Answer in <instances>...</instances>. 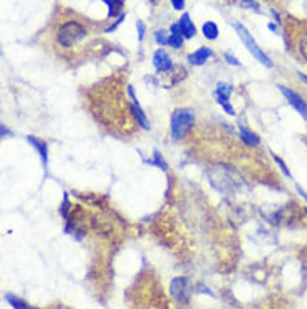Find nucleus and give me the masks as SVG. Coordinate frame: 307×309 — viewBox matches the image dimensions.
Returning a JSON list of instances; mask_svg holds the SVG:
<instances>
[{
  "label": "nucleus",
  "mask_w": 307,
  "mask_h": 309,
  "mask_svg": "<svg viewBox=\"0 0 307 309\" xmlns=\"http://www.w3.org/2000/svg\"><path fill=\"white\" fill-rule=\"evenodd\" d=\"M54 37H56L57 46L67 51V49H73L78 46L79 42L84 41L87 37V29L82 22L67 19V20H64L62 24H59Z\"/></svg>",
  "instance_id": "f257e3e1"
},
{
  "label": "nucleus",
  "mask_w": 307,
  "mask_h": 309,
  "mask_svg": "<svg viewBox=\"0 0 307 309\" xmlns=\"http://www.w3.org/2000/svg\"><path fill=\"white\" fill-rule=\"evenodd\" d=\"M195 123V113L188 108H178L172 114V138L175 141H180L188 133L190 128Z\"/></svg>",
  "instance_id": "f03ea898"
},
{
  "label": "nucleus",
  "mask_w": 307,
  "mask_h": 309,
  "mask_svg": "<svg viewBox=\"0 0 307 309\" xmlns=\"http://www.w3.org/2000/svg\"><path fill=\"white\" fill-rule=\"evenodd\" d=\"M233 29L237 30V36L240 37V41L245 44V47L249 49V52L254 56L260 64H264L265 68H272V60L268 59L267 54L262 51V49L257 46V42L254 41V37L250 36V32L247 30V27H244L240 22H233Z\"/></svg>",
  "instance_id": "7ed1b4c3"
},
{
  "label": "nucleus",
  "mask_w": 307,
  "mask_h": 309,
  "mask_svg": "<svg viewBox=\"0 0 307 309\" xmlns=\"http://www.w3.org/2000/svg\"><path fill=\"white\" fill-rule=\"evenodd\" d=\"M169 292H172V296L177 301L182 302V304H188L193 289H191L190 281L186 277H177L172 281V284H169Z\"/></svg>",
  "instance_id": "20e7f679"
},
{
  "label": "nucleus",
  "mask_w": 307,
  "mask_h": 309,
  "mask_svg": "<svg viewBox=\"0 0 307 309\" xmlns=\"http://www.w3.org/2000/svg\"><path fill=\"white\" fill-rule=\"evenodd\" d=\"M277 87L281 89V92L284 95V98H286L287 101H289L290 106H292L295 111H297V113L307 121V103L304 101V98L300 96V95H297L295 91H292L290 87L284 86V84H279Z\"/></svg>",
  "instance_id": "39448f33"
},
{
  "label": "nucleus",
  "mask_w": 307,
  "mask_h": 309,
  "mask_svg": "<svg viewBox=\"0 0 307 309\" xmlns=\"http://www.w3.org/2000/svg\"><path fill=\"white\" fill-rule=\"evenodd\" d=\"M233 87L228 84V82H218L217 89H215V96H217V103L225 109V113L230 116H235V109L230 104V96H232Z\"/></svg>",
  "instance_id": "423d86ee"
},
{
  "label": "nucleus",
  "mask_w": 307,
  "mask_h": 309,
  "mask_svg": "<svg viewBox=\"0 0 307 309\" xmlns=\"http://www.w3.org/2000/svg\"><path fill=\"white\" fill-rule=\"evenodd\" d=\"M153 66H155V69L160 71V73H168V71L173 69V60L166 51L158 49V51H155V54H153Z\"/></svg>",
  "instance_id": "0eeeda50"
},
{
  "label": "nucleus",
  "mask_w": 307,
  "mask_h": 309,
  "mask_svg": "<svg viewBox=\"0 0 307 309\" xmlns=\"http://www.w3.org/2000/svg\"><path fill=\"white\" fill-rule=\"evenodd\" d=\"M27 141L30 143V146H34V148H36V151L39 153V158H41V162H42V165H44V168H47V167H49V151H47V141H44V140H41V138L32 136V135L27 136Z\"/></svg>",
  "instance_id": "6e6552de"
},
{
  "label": "nucleus",
  "mask_w": 307,
  "mask_h": 309,
  "mask_svg": "<svg viewBox=\"0 0 307 309\" xmlns=\"http://www.w3.org/2000/svg\"><path fill=\"white\" fill-rule=\"evenodd\" d=\"M212 54L213 52L210 47H200V49H196L193 54H190L188 60H190V64H193V66H203L207 60L212 57Z\"/></svg>",
  "instance_id": "1a4fd4ad"
},
{
  "label": "nucleus",
  "mask_w": 307,
  "mask_h": 309,
  "mask_svg": "<svg viewBox=\"0 0 307 309\" xmlns=\"http://www.w3.org/2000/svg\"><path fill=\"white\" fill-rule=\"evenodd\" d=\"M129 111H131V116L136 119V123H138L143 130H150V121L145 116L143 109H141L140 103H131L129 104Z\"/></svg>",
  "instance_id": "9d476101"
},
{
  "label": "nucleus",
  "mask_w": 307,
  "mask_h": 309,
  "mask_svg": "<svg viewBox=\"0 0 307 309\" xmlns=\"http://www.w3.org/2000/svg\"><path fill=\"white\" fill-rule=\"evenodd\" d=\"M178 24H180V27H182V36H183L185 39L195 37L196 29H195L193 22H191V19H190V14H186V12H185V14L182 15V17H180Z\"/></svg>",
  "instance_id": "9b49d317"
},
{
  "label": "nucleus",
  "mask_w": 307,
  "mask_h": 309,
  "mask_svg": "<svg viewBox=\"0 0 307 309\" xmlns=\"http://www.w3.org/2000/svg\"><path fill=\"white\" fill-rule=\"evenodd\" d=\"M108 5V19H118L119 15L124 14V0H103Z\"/></svg>",
  "instance_id": "f8f14e48"
},
{
  "label": "nucleus",
  "mask_w": 307,
  "mask_h": 309,
  "mask_svg": "<svg viewBox=\"0 0 307 309\" xmlns=\"http://www.w3.org/2000/svg\"><path fill=\"white\" fill-rule=\"evenodd\" d=\"M240 140H242L247 146H259L260 145V136L255 135L254 131H250L245 126H240Z\"/></svg>",
  "instance_id": "ddd939ff"
},
{
  "label": "nucleus",
  "mask_w": 307,
  "mask_h": 309,
  "mask_svg": "<svg viewBox=\"0 0 307 309\" xmlns=\"http://www.w3.org/2000/svg\"><path fill=\"white\" fill-rule=\"evenodd\" d=\"M201 32H203L205 39H208V41H215L218 37V27L215 22H212V20H208L201 25Z\"/></svg>",
  "instance_id": "4468645a"
},
{
  "label": "nucleus",
  "mask_w": 307,
  "mask_h": 309,
  "mask_svg": "<svg viewBox=\"0 0 307 309\" xmlns=\"http://www.w3.org/2000/svg\"><path fill=\"white\" fill-rule=\"evenodd\" d=\"M232 2L240 9H249L255 14H262V9L257 0H232Z\"/></svg>",
  "instance_id": "2eb2a0df"
},
{
  "label": "nucleus",
  "mask_w": 307,
  "mask_h": 309,
  "mask_svg": "<svg viewBox=\"0 0 307 309\" xmlns=\"http://www.w3.org/2000/svg\"><path fill=\"white\" fill-rule=\"evenodd\" d=\"M5 301H7L14 309H32V307L27 306L25 301H22L20 297H17V296L10 294V292H7V294H5Z\"/></svg>",
  "instance_id": "dca6fc26"
},
{
  "label": "nucleus",
  "mask_w": 307,
  "mask_h": 309,
  "mask_svg": "<svg viewBox=\"0 0 307 309\" xmlns=\"http://www.w3.org/2000/svg\"><path fill=\"white\" fill-rule=\"evenodd\" d=\"M297 52L307 63V30H304L302 34L297 37Z\"/></svg>",
  "instance_id": "f3484780"
},
{
  "label": "nucleus",
  "mask_w": 307,
  "mask_h": 309,
  "mask_svg": "<svg viewBox=\"0 0 307 309\" xmlns=\"http://www.w3.org/2000/svg\"><path fill=\"white\" fill-rule=\"evenodd\" d=\"M150 163L153 165V167H158L160 170H163V172H166V170H168V165L163 160V154L158 151V150L153 151V158L150 160Z\"/></svg>",
  "instance_id": "a211bd4d"
},
{
  "label": "nucleus",
  "mask_w": 307,
  "mask_h": 309,
  "mask_svg": "<svg viewBox=\"0 0 307 309\" xmlns=\"http://www.w3.org/2000/svg\"><path fill=\"white\" fill-rule=\"evenodd\" d=\"M168 46L173 47V49H182L183 46V36H175V34H169L168 39Z\"/></svg>",
  "instance_id": "6ab92c4d"
},
{
  "label": "nucleus",
  "mask_w": 307,
  "mask_h": 309,
  "mask_svg": "<svg viewBox=\"0 0 307 309\" xmlns=\"http://www.w3.org/2000/svg\"><path fill=\"white\" fill-rule=\"evenodd\" d=\"M272 158H274V162H276V163L279 165V168H281V172H282L284 175H287V178H292V175H290L289 168H287V165L282 162V158H279L277 154H272Z\"/></svg>",
  "instance_id": "aec40b11"
},
{
  "label": "nucleus",
  "mask_w": 307,
  "mask_h": 309,
  "mask_svg": "<svg viewBox=\"0 0 307 309\" xmlns=\"http://www.w3.org/2000/svg\"><path fill=\"white\" fill-rule=\"evenodd\" d=\"M155 39H156V42L160 44V46H168V32L166 30H158L156 34H155Z\"/></svg>",
  "instance_id": "412c9836"
},
{
  "label": "nucleus",
  "mask_w": 307,
  "mask_h": 309,
  "mask_svg": "<svg viewBox=\"0 0 307 309\" xmlns=\"http://www.w3.org/2000/svg\"><path fill=\"white\" fill-rule=\"evenodd\" d=\"M136 29H138V39H140V41H143V39H145V24H143V20L136 22Z\"/></svg>",
  "instance_id": "4be33fe9"
},
{
  "label": "nucleus",
  "mask_w": 307,
  "mask_h": 309,
  "mask_svg": "<svg viewBox=\"0 0 307 309\" xmlns=\"http://www.w3.org/2000/svg\"><path fill=\"white\" fill-rule=\"evenodd\" d=\"M223 57H225V60H227L230 66H240V60L235 57V56H232L230 52H225V56H223Z\"/></svg>",
  "instance_id": "5701e85b"
},
{
  "label": "nucleus",
  "mask_w": 307,
  "mask_h": 309,
  "mask_svg": "<svg viewBox=\"0 0 307 309\" xmlns=\"http://www.w3.org/2000/svg\"><path fill=\"white\" fill-rule=\"evenodd\" d=\"M69 197H67V193H64V202H62V205H61V213L64 215H67V208H69Z\"/></svg>",
  "instance_id": "b1692460"
},
{
  "label": "nucleus",
  "mask_w": 307,
  "mask_h": 309,
  "mask_svg": "<svg viewBox=\"0 0 307 309\" xmlns=\"http://www.w3.org/2000/svg\"><path fill=\"white\" fill-rule=\"evenodd\" d=\"M175 10H183L185 9V0H169Z\"/></svg>",
  "instance_id": "393cba45"
},
{
  "label": "nucleus",
  "mask_w": 307,
  "mask_h": 309,
  "mask_svg": "<svg viewBox=\"0 0 307 309\" xmlns=\"http://www.w3.org/2000/svg\"><path fill=\"white\" fill-rule=\"evenodd\" d=\"M169 32H172V34H175V36H182V27H180L178 22L169 27Z\"/></svg>",
  "instance_id": "a878e982"
},
{
  "label": "nucleus",
  "mask_w": 307,
  "mask_h": 309,
  "mask_svg": "<svg viewBox=\"0 0 307 309\" xmlns=\"http://www.w3.org/2000/svg\"><path fill=\"white\" fill-rule=\"evenodd\" d=\"M270 14H272V17L276 19V24H282V19H281V15H279V12L276 9H272L270 10Z\"/></svg>",
  "instance_id": "bb28decb"
},
{
  "label": "nucleus",
  "mask_w": 307,
  "mask_h": 309,
  "mask_svg": "<svg viewBox=\"0 0 307 309\" xmlns=\"http://www.w3.org/2000/svg\"><path fill=\"white\" fill-rule=\"evenodd\" d=\"M267 27H268V29H270L272 32H277V34H279V32H281V29H279V25H277V24H274V22H270V24H268Z\"/></svg>",
  "instance_id": "cd10ccee"
},
{
  "label": "nucleus",
  "mask_w": 307,
  "mask_h": 309,
  "mask_svg": "<svg viewBox=\"0 0 307 309\" xmlns=\"http://www.w3.org/2000/svg\"><path fill=\"white\" fill-rule=\"evenodd\" d=\"M297 192L300 193V195H302V198H304V200L307 202V192H305L304 189H300V187H299V185H297Z\"/></svg>",
  "instance_id": "c85d7f7f"
},
{
  "label": "nucleus",
  "mask_w": 307,
  "mask_h": 309,
  "mask_svg": "<svg viewBox=\"0 0 307 309\" xmlns=\"http://www.w3.org/2000/svg\"><path fill=\"white\" fill-rule=\"evenodd\" d=\"M10 135H12V133H10V131L5 128V126H2V140H4L5 136H10Z\"/></svg>",
  "instance_id": "c756f323"
},
{
  "label": "nucleus",
  "mask_w": 307,
  "mask_h": 309,
  "mask_svg": "<svg viewBox=\"0 0 307 309\" xmlns=\"http://www.w3.org/2000/svg\"><path fill=\"white\" fill-rule=\"evenodd\" d=\"M299 79H300V81H304V82H305V84H307V76H305V74H302V73H299Z\"/></svg>",
  "instance_id": "7c9ffc66"
},
{
  "label": "nucleus",
  "mask_w": 307,
  "mask_h": 309,
  "mask_svg": "<svg viewBox=\"0 0 307 309\" xmlns=\"http://www.w3.org/2000/svg\"><path fill=\"white\" fill-rule=\"evenodd\" d=\"M302 210H304V212L307 213V207H302Z\"/></svg>",
  "instance_id": "2f4dec72"
}]
</instances>
